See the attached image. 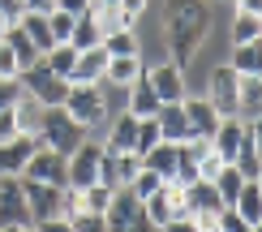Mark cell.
<instances>
[{
  "mask_svg": "<svg viewBox=\"0 0 262 232\" xmlns=\"http://www.w3.org/2000/svg\"><path fill=\"white\" fill-rule=\"evenodd\" d=\"M206 30H211V5L206 0H168L163 9V35H168V60L185 69L193 52L202 48Z\"/></svg>",
  "mask_w": 262,
  "mask_h": 232,
  "instance_id": "cell-1",
  "label": "cell"
},
{
  "mask_svg": "<svg viewBox=\"0 0 262 232\" xmlns=\"http://www.w3.org/2000/svg\"><path fill=\"white\" fill-rule=\"evenodd\" d=\"M86 142V129L73 120L64 108H43V120H39V146H48V151H56L69 159L73 151H78Z\"/></svg>",
  "mask_w": 262,
  "mask_h": 232,
  "instance_id": "cell-2",
  "label": "cell"
},
{
  "mask_svg": "<svg viewBox=\"0 0 262 232\" xmlns=\"http://www.w3.org/2000/svg\"><path fill=\"white\" fill-rule=\"evenodd\" d=\"M17 86H21V95H30L39 108H64V99H69V82L56 77L43 60L35 65V69H21L17 73Z\"/></svg>",
  "mask_w": 262,
  "mask_h": 232,
  "instance_id": "cell-3",
  "label": "cell"
},
{
  "mask_svg": "<svg viewBox=\"0 0 262 232\" xmlns=\"http://www.w3.org/2000/svg\"><path fill=\"white\" fill-rule=\"evenodd\" d=\"M64 112L78 120L82 129L99 125V120L107 116V95H103V86H82V82H69V99H64Z\"/></svg>",
  "mask_w": 262,
  "mask_h": 232,
  "instance_id": "cell-4",
  "label": "cell"
},
{
  "mask_svg": "<svg viewBox=\"0 0 262 232\" xmlns=\"http://www.w3.org/2000/svg\"><path fill=\"white\" fill-rule=\"evenodd\" d=\"M21 181H39V185H56V189H69V159L48 146H35V155L21 168Z\"/></svg>",
  "mask_w": 262,
  "mask_h": 232,
  "instance_id": "cell-5",
  "label": "cell"
},
{
  "mask_svg": "<svg viewBox=\"0 0 262 232\" xmlns=\"http://www.w3.org/2000/svg\"><path fill=\"white\" fill-rule=\"evenodd\" d=\"M21 194H26L30 224L60 219V211H64V189H56V185H39V181H21Z\"/></svg>",
  "mask_w": 262,
  "mask_h": 232,
  "instance_id": "cell-6",
  "label": "cell"
},
{
  "mask_svg": "<svg viewBox=\"0 0 262 232\" xmlns=\"http://www.w3.org/2000/svg\"><path fill=\"white\" fill-rule=\"evenodd\" d=\"M99 159H103V146L82 142V146L69 155V189H91V185H99Z\"/></svg>",
  "mask_w": 262,
  "mask_h": 232,
  "instance_id": "cell-7",
  "label": "cell"
},
{
  "mask_svg": "<svg viewBox=\"0 0 262 232\" xmlns=\"http://www.w3.org/2000/svg\"><path fill=\"white\" fill-rule=\"evenodd\" d=\"M0 228H35L26 211V194H21V176L0 181Z\"/></svg>",
  "mask_w": 262,
  "mask_h": 232,
  "instance_id": "cell-8",
  "label": "cell"
},
{
  "mask_svg": "<svg viewBox=\"0 0 262 232\" xmlns=\"http://www.w3.org/2000/svg\"><path fill=\"white\" fill-rule=\"evenodd\" d=\"M146 82H150V91H155L159 103H181V99H185V69H177L172 60L150 65V69H146Z\"/></svg>",
  "mask_w": 262,
  "mask_h": 232,
  "instance_id": "cell-9",
  "label": "cell"
},
{
  "mask_svg": "<svg viewBox=\"0 0 262 232\" xmlns=\"http://www.w3.org/2000/svg\"><path fill=\"white\" fill-rule=\"evenodd\" d=\"M138 168H142L138 155H107L103 151V159H99V185H103V189H129L134 176H138Z\"/></svg>",
  "mask_w": 262,
  "mask_h": 232,
  "instance_id": "cell-10",
  "label": "cell"
},
{
  "mask_svg": "<svg viewBox=\"0 0 262 232\" xmlns=\"http://www.w3.org/2000/svg\"><path fill=\"white\" fill-rule=\"evenodd\" d=\"M206 103L215 108V116H236V73L220 65V69L211 73V95H206Z\"/></svg>",
  "mask_w": 262,
  "mask_h": 232,
  "instance_id": "cell-11",
  "label": "cell"
},
{
  "mask_svg": "<svg viewBox=\"0 0 262 232\" xmlns=\"http://www.w3.org/2000/svg\"><path fill=\"white\" fill-rule=\"evenodd\" d=\"M142 215V198H134V189H112V202H107V232H125L134 219Z\"/></svg>",
  "mask_w": 262,
  "mask_h": 232,
  "instance_id": "cell-12",
  "label": "cell"
},
{
  "mask_svg": "<svg viewBox=\"0 0 262 232\" xmlns=\"http://www.w3.org/2000/svg\"><path fill=\"white\" fill-rule=\"evenodd\" d=\"M181 108H185V120H189V138H215V129H220L224 116H215V108L206 103V99L185 95Z\"/></svg>",
  "mask_w": 262,
  "mask_h": 232,
  "instance_id": "cell-13",
  "label": "cell"
},
{
  "mask_svg": "<svg viewBox=\"0 0 262 232\" xmlns=\"http://www.w3.org/2000/svg\"><path fill=\"white\" fill-rule=\"evenodd\" d=\"M86 17L99 26V35H116V30H134V22L125 17V9H121V0H91V9H86Z\"/></svg>",
  "mask_w": 262,
  "mask_h": 232,
  "instance_id": "cell-14",
  "label": "cell"
},
{
  "mask_svg": "<svg viewBox=\"0 0 262 232\" xmlns=\"http://www.w3.org/2000/svg\"><path fill=\"white\" fill-rule=\"evenodd\" d=\"M39 138H13V142H0V181H9V176H21V168H26V159L35 155Z\"/></svg>",
  "mask_w": 262,
  "mask_h": 232,
  "instance_id": "cell-15",
  "label": "cell"
},
{
  "mask_svg": "<svg viewBox=\"0 0 262 232\" xmlns=\"http://www.w3.org/2000/svg\"><path fill=\"white\" fill-rule=\"evenodd\" d=\"M232 168L245 176V181H258L262 176V155H258V125H245L241 129V146L232 155Z\"/></svg>",
  "mask_w": 262,
  "mask_h": 232,
  "instance_id": "cell-16",
  "label": "cell"
},
{
  "mask_svg": "<svg viewBox=\"0 0 262 232\" xmlns=\"http://www.w3.org/2000/svg\"><path fill=\"white\" fill-rule=\"evenodd\" d=\"M155 125H159V142H172V146L189 142V120H185V108L181 103H159Z\"/></svg>",
  "mask_w": 262,
  "mask_h": 232,
  "instance_id": "cell-17",
  "label": "cell"
},
{
  "mask_svg": "<svg viewBox=\"0 0 262 232\" xmlns=\"http://www.w3.org/2000/svg\"><path fill=\"white\" fill-rule=\"evenodd\" d=\"M103 69H107V52L103 43L91 52H78V65H73V77L69 82H82V86H99L103 82Z\"/></svg>",
  "mask_w": 262,
  "mask_h": 232,
  "instance_id": "cell-18",
  "label": "cell"
},
{
  "mask_svg": "<svg viewBox=\"0 0 262 232\" xmlns=\"http://www.w3.org/2000/svg\"><path fill=\"white\" fill-rule=\"evenodd\" d=\"M129 91V103H125V112L129 116H138V120H146V116H155L159 112V99H155V91H150V82H146V69H142V77L134 86H125Z\"/></svg>",
  "mask_w": 262,
  "mask_h": 232,
  "instance_id": "cell-19",
  "label": "cell"
},
{
  "mask_svg": "<svg viewBox=\"0 0 262 232\" xmlns=\"http://www.w3.org/2000/svg\"><path fill=\"white\" fill-rule=\"evenodd\" d=\"M228 69H232L236 77H262V39L258 43H236Z\"/></svg>",
  "mask_w": 262,
  "mask_h": 232,
  "instance_id": "cell-20",
  "label": "cell"
},
{
  "mask_svg": "<svg viewBox=\"0 0 262 232\" xmlns=\"http://www.w3.org/2000/svg\"><path fill=\"white\" fill-rule=\"evenodd\" d=\"M142 56H107V69H103V82H112V86H134L138 77H142ZM99 82V86H103Z\"/></svg>",
  "mask_w": 262,
  "mask_h": 232,
  "instance_id": "cell-21",
  "label": "cell"
},
{
  "mask_svg": "<svg viewBox=\"0 0 262 232\" xmlns=\"http://www.w3.org/2000/svg\"><path fill=\"white\" fill-rule=\"evenodd\" d=\"M232 211L241 215L249 228H262V185H258V181H245V185H241V194H236Z\"/></svg>",
  "mask_w": 262,
  "mask_h": 232,
  "instance_id": "cell-22",
  "label": "cell"
},
{
  "mask_svg": "<svg viewBox=\"0 0 262 232\" xmlns=\"http://www.w3.org/2000/svg\"><path fill=\"white\" fill-rule=\"evenodd\" d=\"M241 129H245V120H236V116H228V120H220V129H215V138H211V151L220 155L224 163H232V155H236V146H241Z\"/></svg>",
  "mask_w": 262,
  "mask_h": 232,
  "instance_id": "cell-23",
  "label": "cell"
},
{
  "mask_svg": "<svg viewBox=\"0 0 262 232\" xmlns=\"http://www.w3.org/2000/svg\"><path fill=\"white\" fill-rule=\"evenodd\" d=\"M0 43H5V48L13 52V60H17V69H35V65L43 60L39 52H35V43L26 39V30H21V26H9V30H5V39H0Z\"/></svg>",
  "mask_w": 262,
  "mask_h": 232,
  "instance_id": "cell-24",
  "label": "cell"
},
{
  "mask_svg": "<svg viewBox=\"0 0 262 232\" xmlns=\"http://www.w3.org/2000/svg\"><path fill=\"white\" fill-rule=\"evenodd\" d=\"M134 134H138V116H116L112 120V134H107V155H134Z\"/></svg>",
  "mask_w": 262,
  "mask_h": 232,
  "instance_id": "cell-25",
  "label": "cell"
},
{
  "mask_svg": "<svg viewBox=\"0 0 262 232\" xmlns=\"http://www.w3.org/2000/svg\"><path fill=\"white\" fill-rule=\"evenodd\" d=\"M185 202H189V215L193 211H211V215L224 211V202H220V194H215L211 181H193L189 189H185Z\"/></svg>",
  "mask_w": 262,
  "mask_h": 232,
  "instance_id": "cell-26",
  "label": "cell"
},
{
  "mask_svg": "<svg viewBox=\"0 0 262 232\" xmlns=\"http://www.w3.org/2000/svg\"><path fill=\"white\" fill-rule=\"evenodd\" d=\"M177 155H181V146H172V142H159L155 151L142 159V168H150L159 176V181H172V172H177Z\"/></svg>",
  "mask_w": 262,
  "mask_h": 232,
  "instance_id": "cell-27",
  "label": "cell"
},
{
  "mask_svg": "<svg viewBox=\"0 0 262 232\" xmlns=\"http://www.w3.org/2000/svg\"><path fill=\"white\" fill-rule=\"evenodd\" d=\"M17 26L26 30V39L35 43V52H39V56H48V52L56 48V39H52V30H48V17H39V13H26V17L17 22Z\"/></svg>",
  "mask_w": 262,
  "mask_h": 232,
  "instance_id": "cell-28",
  "label": "cell"
},
{
  "mask_svg": "<svg viewBox=\"0 0 262 232\" xmlns=\"http://www.w3.org/2000/svg\"><path fill=\"white\" fill-rule=\"evenodd\" d=\"M13 116H17V134H26V138H39V120H43V108H39L30 95H21L17 103H13Z\"/></svg>",
  "mask_w": 262,
  "mask_h": 232,
  "instance_id": "cell-29",
  "label": "cell"
},
{
  "mask_svg": "<svg viewBox=\"0 0 262 232\" xmlns=\"http://www.w3.org/2000/svg\"><path fill=\"white\" fill-rule=\"evenodd\" d=\"M211 185H215V194H220V202H224V206H232V202H236V194H241V185H245V176L236 172L232 163H224L220 176H215Z\"/></svg>",
  "mask_w": 262,
  "mask_h": 232,
  "instance_id": "cell-30",
  "label": "cell"
},
{
  "mask_svg": "<svg viewBox=\"0 0 262 232\" xmlns=\"http://www.w3.org/2000/svg\"><path fill=\"white\" fill-rule=\"evenodd\" d=\"M43 65H48L56 77H64V82H69V77H73V65H78V52H73L69 43H56V48L43 56Z\"/></svg>",
  "mask_w": 262,
  "mask_h": 232,
  "instance_id": "cell-31",
  "label": "cell"
},
{
  "mask_svg": "<svg viewBox=\"0 0 262 232\" xmlns=\"http://www.w3.org/2000/svg\"><path fill=\"white\" fill-rule=\"evenodd\" d=\"M99 43H103L99 26H95V22L82 13V17H78V26H73V39H69V48H73V52H91V48H99Z\"/></svg>",
  "mask_w": 262,
  "mask_h": 232,
  "instance_id": "cell-32",
  "label": "cell"
},
{
  "mask_svg": "<svg viewBox=\"0 0 262 232\" xmlns=\"http://www.w3.org/2000/svg\"><path fill=\"white\" fill-rule=\"evenodd\" d=\"M159 146V125H155V116H146V120H138V134H134V155L138 159H146L150 151Z\"/></svg>",
  "mask_w": 262,
  "mask_h": 232,
  "instance_id": "cell-33",
  "label": "cell"
},
{
  "mask_svg": "<svg viewBox=\"0 0 262 232\" xmlns=\"http://www.w3.org/2000/svg\"><path fill=\"white\" fill-rule=\"evenodd\" d=\"M258 39H262V17L236 13V22H232V48L236 43H258Z\"/></svg>",
  "mask_w": 262,
  "mask_h": 232,
  "instance_id": "cell-34",
  "label": "cell"
},
{
  "mask_svg": "<svg viewBox=\"0 0 262 232\" xmlns=\"http://www.w3.org/2000/svg\"><path fill=\"white\" fill-rule=\"evenodd\" d=\"M103 52H107V56H138L134 30H116V35H107L103 39Z\"/></svg>",
  "mask_w": 262,
  "mask_h": 232,
  "instance_id": "cell-35",
  "label": "cell"
},
{
  "mask_svg": "<svg viewBox=\"0 0 262 232\" xmlns=\"http://www.w3.org/2000/svg\"><path fill=\"white\" fill-rule=\"evenodd\" d=\"M73 26H78V17L56 13V9L48 13V30H52V39H56V43H69V39H73Z\"/></svg>",
  "mask_w": 262,
  "mask_h": 232,
  "instance_id": "cell-36",
  "label": "cell"
},
{
  "mask_svg": "<svg viewBox=\"0 0 262 232\" xmlns=\"http://www.w3.org/2000/svg\"><path fill=\"white\" fill-rule=\"evenodd\" d=\"M159 185H163V181H159V176L150 172V168H138V176H134V185H129V189H134V198H142V202H146V198L155 194Z\"/></svg>",
  "mask_w": 262,
  "mask_h": 232,
  "instance_id": "cell-37",
  "label": "cell"
},
{
  "mask_svg": "<svg viewBox=\"0 0 262 232\" xmlns=\"http://www.w3.org/2000/svg\"><path fill=\"white\" fill-rule=\"evenodd\" d=\"M69 228H73V232H107V219H103V215H73Z\"/></svg>",
  "mask_w": 262,
  "mask_h": 232,
  "instance_id": "cell-38",
  "label": "cell"
},
{
  "mask_svg": "<svg viewBox=\"0 0 262 232\" xmlns=\"http://www.w3.org/2000/svg\"><path fill=\"white\" fill-rule=\"evenodd\" d=\"M220 232H258V228H249L232 206H224V211H220Z\"/></svg>",
  "mask_w": 262,
  "mask_h": 232,
  "instance_id": "cell-39",
  "label": "cell"
},
{
  "mask_svg": "<svg viewBox=\"0 0 262 232\" xmlns=\"http://www.w3.org/2000/svg\"><path fill=\"white\" fill-rule=\"evenodd\" d=\"M220 168H224V159L215 151H206L202 159H198V181H215V176H220Z\"/></svg>",
  "mask_w": 262,
  "mask_h": 232,
  "instance_id": "cell-40",
  "label": "cell"
},
{
  "mask_svg": "<svg viewBox=\"0 0 262 232\" xmlns=\"http://www.w3.org/2000/svg\"><path fill=\"white\" fill-rule=\"evenodd\" d=\"M21 69H17V60H13V52L5 48V43H0V82H13Z\"/></svg>",
  "mask_w": 262,
  "mask_h": 232,
  "instance_id": "cell-41",
  "label": "cell"
},
{
  "mask_svg": "<svg viewBox=\"0 0 262 232\" xmlns=\"http://www.w3.org/2000/svg\"><path fill=\"white\" fill-rule=\"evenodd\" d=\"M0 17H5L9 26H17V22L26 17V5H21V0H0Z\"/></svg>",
  "mask_w": 262,
  "mask_h": 232,
  "instance_id": "cell-42",
  "label": "cell"
},
{
  "mask_svg": "<svg viewBox=\"0 0 262 232\" xmlns=\"http://www.w3.org/2000/svg\"><path fill=\"white\" fill-rule=\"evenodd\" d=\"M21 99V86H17V77L13 82H0V112H9V108H13Z\"/></svg>",
  "mask_w": 262,
  "mask_h": 232,
  "instance_id": "cell-43",
  "label": "cell"
},
{
  "mask_svg": "<svg viewBox=\"0 0 262 232\" xmlns=\"http://www.w3.org/2000/svg\"><path fill=\"white\" fill-rule=\"evenodd\" d=\"M91 9V0H56V13H69V17H82Z\"/></svg>",
  "mask_w": 262,
  "mask_h": 232,
  "instance_id": "cell-44",
  "label": "cell"
},
{
  "mask_svg": "<svg viewBox=\"0 0 262 232\" xmlns=\"http://www.w3.org/2000/svg\"><path fill=\"white\" fill-rule=\"evenodd\" d=\"M26 5V13H39V17H48L52 9H56V0H21Z\"/></svg>",
  "mask_w": 262,
  "mask_h": 232,
  "instance_id": "cell-45",
  "label": "cell"
},
{
  "mask_svg": "<svg viewBox=\"0 0 262 232\" xmlns=\"http://www.w3.org/2000/svg\"><path fill=\"white\" fill-rule=\"evenodd\" d=\"M121 9H125V17H129V22H138L142 13H146V0H121Z\"/></svg>",
  "mask_w": 262,
  "mask_h": 232,
  "instance_id": "cell-46",
  "label": "cell"
},
{
  "mask_svg": "<svg viewBox=\"0 0 262 232\" xmlns=\"http://www.w3.org/2000/svg\"><path fill=\"white\" fill-rule=\"evenodd\" d=\"M35 232H73L69 219H48V224H35Z\"/></svg>",
  "mask_w": 262,
  "mask_h": 232,
  "instance_id": "cell-47",
  "label": "cell"
},
{
  "mask_svg": "<svg viewBox=\"0 0 262 232\" xmlns=\"http://www.w3.org/2000/svg\"><path fill=\"white\" fill-rule=\"evenodd\" d=\"M125 232H159V228H155V224L146 219V211H142V215H138V219H134V224H129Z\"/></svg>",
  "mask_w": 262,
  "mask_h": 232,
  "instance_id": "cell-48",
  "label": "cell"
},
{
  "mask_svg": "<svg viewBox=\"0 0 262 232\" xmlns=\"http://www.w3.org/2000/svg\"><path fill=\"white\" fill-rule=\"evenodd\" d=\"M236 13H254V17H262V0H236Z\"/></svg>",
  "mask_w": 262,
  "mask_h": 232,
  "instance_id": "cell-49",
  "label": "cell"
},
{
  "mask_svg": "<svg viewBox=\"0 0 262 232\" xmlns=\"http://www.w3.org/2000/svg\"><path fill=\"white\" fill-rule=\"evenodd\" d=\"M5 30H9V22H5V17H0V39H5Z\"/></svg>",
  "mask_w": 262,
  "mask_h": 232,
  "instance_id": "cell-50",
  "label": "cell"
},
{
  "mask_svg": "<svg viewBox=\"0 0 262 232\" xmlns=\"http://www.w3.org/2000/svg\"><path fill=\"white\" fill-rule=\"evenodd\" d=\"M17 232H35V228H17Z\"/></svg>",
  "mask_w": 262,
  "mask_h": 232,
  "instance_id": "cell-51",
  "label": "cell"
},
{
  "mask_svg": "<svg viewBox=\"0 0 262 232\" xmlns=\"http://www.w3.org/2000/svg\"><path fill=\"white\" fill-rule=\"evenodd\" d=\"M0 232H17V228H0Z\"/></svg>",
  "mask_w": 262,
  "mask_h": 232,
  "instance_id": "cell-52",
  "label": "cell"
}]
</instances>
